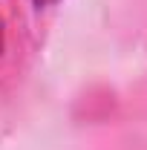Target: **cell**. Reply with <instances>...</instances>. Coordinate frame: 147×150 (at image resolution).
<instances>
[{"mask_svg":"<svg viewBox=\"0 0 147 150\" xmlns=\"http://www.w3.org/2000/svg\"><path fill=\"white\" fill-rule=\"evenodd\" d=\"M15 61V32H12V20L0 6V75L9 69V64Z\"/></svg>","mask_w":147,"mask_h":150,"instance_id":"1","label":"cell"},{"mask_svg":"<svg viewBox=\"0 0 147 150\" xmlns=\"http://www.w3.org/2000/svg\"><path fill=\"white\" fill-rule=\"evenodd\" d=\"M58 0H32V6H37V9H46V6H55Z\"/></svg>","mask_w":147,"mask_h":150,"instance_id":"2","label":"cell"}]
</instances>
